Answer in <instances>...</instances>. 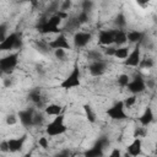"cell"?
<instances>
[{"label":"cell","mask_w":157,"mask_h":157,"mask_svg":"<svg viewBox=\"0 0 157 157\" xmlns=\"http://www.w3.org/2000/svg\"><path fill=\"white\" fill-rule=\"evenodd\" d=\"M63 18L58 13H53L49 17H43L39 20V22L36 25V28L39 33L42 34H50V33H56L60 34L61 29L59 28Z\"/></svg>","instance_id":"6da1fadb"},{"label":"cell","mask_w":157,"mask_h":157,"mask_svg":"<svg viewBox=\"0 0 157 157\" xmlns=\"http://www.w3.org/2000/svg\"><path fill=\"white\" fill-rule=\"evenodd\" d=\"M59 86H60V88L66 90V91L81 86V71H80L77 60L74 63V66H72L71 71L66 75L65 78L61 80V82L59 83Z\"/></svg>","instance_id":"7a4b0ae2"},{"label":"cell","mask_w":157,"mask_h":157,"mask_svg":"<svg viewBox=\"0 0 157 157\" xmlns=\"http://www.w3.org/2000/svg\"><path fill=\"white\" fill-rule=\"evenodd\" d=\"M66 130H67V126L65 124V117H64V114L55 117L45 126V134L48 136H59V135L65 134Z\"/></svg>","instance_id":"3957f363"},{"label":"cell","mask_w":157,"mask_h":157,"mask_svg":"<svg viewBox=\"0 0 157 157\" xmlns=\"http://www.w3.org/2000/svg\"><path fill=\"white\" fill-rule=\"evenodd\" d=\"M109 146V139L107 136H101L93 144L92 147L83 152V157H104V148Z\"/></svg>","instance_id":"277c9868"},{"label":"cell","mask_w":157,"mask_h":157,"mask_svg":"<svg viewBox=\"0 0 157 157\" xmlns=\"http://www.w3.org/2000/svg\"><path fill=\"white\" fill-rule=\"evenodd\" d=\"M22 47V39L21 36L17 32H11L7 34V37L0 42V50L2 52H9L12 49H21Z\"/></svg>","instance_id":"5b68a950"},{"label":"cell","mask_w":157,"mask_h":157,"mask_svg":"<svg viewBox=\"0 0 157 157\" xmlns=\"http://www.w3.org/2000/svg\"><path fill=\"white\" fill-rule=\"evenodd\" d=\"M107 115L112 119V120H126L129 117L128 114L125 113V105H124V102L123 101H118L115 102L113 105H110L107 110H105Z\"/></svg>","instance_id":"8992f818"},{"label":"cell","mask_w":157,"mask_h":157,"mask_svg":"<svg viewBox=\"0 0 157 157\" xmlns=\"http://www.w3.org/2000/svg\"><path fill=\"white\" fill-rule=\"evenodd\" d=\"M18 64V52L11 53L0 59V70L2 74L10 75Z\"/></svg>","instance_id":"52a82bcc"},{"label":"cell","mask_w":157,"mask_h":157,"mask_svg":"<svg viewBox=\"0 0 157 157\" xmlns=\"http://www.w3.org/2000/svg\"><path fill=\"white\" fill-rule=\"evenodd\" d=\"M128 91L131 93V94H139V93H142L147 87H146V81L144 80V77L140 75V74H137V75H135L132 78H131V81L129 82V85H128Z\"/></svg>","instance_id":"ba28073f"},{"label":"cell","mask_w":157,"mask_h":157,"mask_svg":"<svg viewBox=\"0 0 157 157\" xmlns=\"http://www.w3.org/2000/svg\"><path fill=\"white\" fill-rule=\"evenodd\" d=\"M141 63V43L136 44L135 48L130 52L129 56L124 60L125 66H131V67H137L140 66Z\"/></svg>","instance_id":"9c48e42d"},{"label":"cell","mask_w":157,"mask_h":157,"mask_svg":"<svg viewBox=\"0 0 157 157\" xmlns=\"http://www.w3.org/2000/svg\"><path fill=\"white\" fill-rule=\"evenodd\" d=\"M48 45L53 50H58V49L66 50V49H70L71 48V45H70V43H69V40H67V38H66V36L64 33L58 34L54 39H52L50 42H48Z\"/></svg>","instance_id":"30bf717a"},{"label":"cell","mask_w":157,"mask_h":157,"mask_svg":"<svg viewBox=\"0 0 157 157\" xmlns=\"http://www.w3.org/2000/svg\"><path fill=\"white\" fill-rule=\"evenodd\" d=\"M34 110L33 108H27V109H23V110H20L17 117H18V120L21 123L22 126L25 128H31L33 126V118H34Z\"/></svg>","instance_id":"8fae6325"},{"label":"cell","mask_w":157,"mask_h":157,"mask_svg":"<svg viewBox=\"0 0 157 157\" xmlns=\"http://www.w3.org/2000/svg\"><path fill=\"white\" fill-rule=\"evenodd\" d=\"M74 47L75 48H83L92 40V34L88 32L78 31L74 34Z\"/></svg>","instance_id":"7c38bea8"},{"label":"cell","mask_w":157,"mask_h":157,"mask_svg":"<svg viewBox=\"0 0 157 157\" xmlns=\"http://www.w3.org/2000/svg\"><path fill=\"white\" fill-rule=\"evenodd\" d=\"M27 137H28V135H27V134H23V135L18 136V137H11V139H9V140H7L9 151L12 152V153L20 152V151L22 150V147H23V145H25Z\"/></svg>","instance_id":"4fadbf2b"},{"label":"cell","mask_w":157,"mask_h":157,"mask_svg":"<svg viewBox=\"0 0 157 157\" xmlns=\"http://www.w3.org/2000/svg\"><path fill=\"white\" fill-rule=\"evenodd\" d=\"M107 70V61L105 60H97V61H92L90 65H88V71L92 76L94 77H98V76H102Z\"/></svg>","instance_id":"5bb4252c"},{"label":"cell","mask_w":157,"mask_h":157,"mask_svg":"<svg viewBox=\"0 0 157 157\" xmlns=\"http://www.w3.org/2000/svg\"><path fill=\"white\" fill-rule=\"evenodd\" d=\"M114 34H115V29H102L98 33V42L102 45L105 47H110L112 44H114Z\"/></svg>","instance_id":"9a60e30c"},{"label":"cell","mask_w":157,"mask_h":157,"mask_svg":"<svg viewBox=\"0 0 157 157\" xmlns=\"http://www.w3.org/2000/svg\"><path fill=\"white\" fill-rule=\"evenodd\" d=\"M126 153H129L131 157H137L142 153V140L136 137L126 147Z\"/></svg>","instance_id":"2e32d148"},{"label":"cell","mask_w":157,"mask_h":157,"mask_svg":"<svg viewBox=\"0 0 157 157\" xmlns=\"http://www.w3.org/2000/svg\"><path fill=\"white\" fill-rule=\"evenodd\" d=\"M153 119H155L153 110H152V108H151L150 105H147V107L145 108L144 113L140 115V118H139V123H140L141 126L146 128V126H148V125L153 121Z\"/></svg>","instance_id":"e0dca14e"},{"label":"cell","mask_w":157,"mask_h":157,"mask_svg":"<svg viewBox=\"0 0 157 157\" xmlns=\"http://www.w3.org/2000/svg\"><path fill=\"white\" fill-rule=\"evenodd\" d=\"M63 110L64 108L60 105V104H56V103H50L48 104L45 108H44V113L49 117H58V115H61L63 114Z\"/></svg>","instance_id":"ac0fdd59"},{"label":"cell","mask_w":157,"mask_h":157,"mask_svg":"<svg viewBox=\"0 0 157 157\" xmlns=\"http://www.w3.org/2000/svg\"><path fill=\"white\" fill-rule=\"evenodd\" d=\"M126 34H128V42L134 43V44L141 43L145 38V33L141 31H129Z\"/></svg>","instance_id":"d6986e66"},{"label":"cell","mask_w":157,"mask_h":157,"mask_svg":"<svg viewBox=\"0 0 157 157\" xmlns=\"http://www.w3.org/2000/svg\"><path fill=\"white\" fill-rule=\"evenodd\" d=\"M128 42V34L124 29H115V34H114V44L117 45H123Z\"/></svg>","instance_id":"ffe728a7"},{"label":"cell","mask_w":157,"mask_h":157,"mask_svg":"<svg viewBox=\"0 0 157 157\" xmlns=\"http://www.w3.org/2000/svg\"><path fill=\"white\" fill-rule=\"evenodd\" d=\"M28 99L34 103V104H40L42 103V93H40V90L39 88H33L29 93H28Z\"/></svg>","instance_id":"44dd1931"},{"label":"cell","mask_w":157,"mask_h":157,"mask_svg":"<svg viewBox=\"0 0 157 157\" xmlns=\"http://www.w3.org/2000/svg\"><path fill=\"white\" fill-rule=\"evenodd\" d=\"M82 108H83V112H85V115H86V119L88 120V123L94 124L96 123V113H94L93 108L90 104H83Z\"/></svg>","instance_id":"7402d4cb"},{"label":"cell","mask_w":157,"mask_h":157,"mask_svg":"<svg viewBox=\"0 0 157 157\" xmlns=\"http://www.w3.org/2000/svg\"><path fill=\"white\" fill-rule=\"evenodd\" d=\"M129 54H130V52H129V47H120V48H115L114 58L125 60V59L129 56Z\"/></svg>","instance_id":"603a6c76"},{"label":"cell","mask_w":157,"mask_h":157,"mask_svg":"<svg viewBox=\"0 0 157 157\" xmlns=\"http://www.w3.org/2000/svg\"><path fill=\"white\" fill-rule=\"evenodd\" d=\"M114 25L118 27V29H123L125 26H126V18L124 16V13H118L114 18Z\"/></svg>","instance_id":"cb8c5ba5"},{"label":"cell","mask_w":157,"mask_h":157,"mask_svg":"<svg viewBox=\"0 0 157 157\" xmlns=\"http://www.w3.org/2000/svg\"><path fill=\"white\" fill-rule=\"evenodd\" d=\"M130 81H131V78H130V76L126 75V74H121V75H119L118 78H117V82H118V85H119L121 88H126Z\"/></svg>","instance_id":"d4e9b609"},{"label":"cell","mask_w":157,"mask_h":157,"mask_svg":"<svg viewBox=\"0 0 157 157\" xmlns=\"http://www.w3.org/2000/svg\"><path fill=\"white\" fill-rule=\"evenodd\" d=\"M87 58L92 61H97V60H102L103 59V54L96 49H91L87 52Z\"/></svg>","instance_id":"484cf974"},{"label":"cell","mask_w":157,"mask_h":157,"mask_svg":"<svg viewBox=\"0 0 157 157\" xmlns=\"http://www.w3.org/2000/svg\"><path fill=\"white\" fill-rule=\"evenodd\" d=\"M76 18H77V21H78L80 25H83V23L88 22L90 16H88V12H86V11H81V12L76 16Z\"/></svg>","instance_id":"4316f807"},{"label":"cell","mask_w":157,"mask_h":157,"mask_svg":"<svg viewBox=\"0 0 157 157\" xmlns=\"http://www.w3.org/2000/svg\"><path fill=\"white\" fill-rule=\"evenodd\" d=\"M153 65H155V63H153V60H152L151 58H145V59H141L140 67H144V69H151Z\"/></svg>","instance_id":"83f0119b"},{"label":"cell","mask_w":157,"mask_h":157,"mask_svg":"<svg viewBox=\"0 0 157 157\" xmlns=\"http://www.w3.org/2000/svg\"><path fill=\"white\" fill-rule=\"evenodd\" d=\"M136 98H137V96H136V94H131L130 97H128L126 99H124L123 102H124L125 108H131V107L136 103Z\"/></svg>","instance_id":"f1b7e54d"},{"label":"cell","mask_w":157,"mask_h":157,"mask_svg":"<svg viewBox=\"0 0 157 157\" xmlns=\"http://www.w3.org/2000/svg\"><path fill=\"white\" fill-rule=\"evenodd\" d=\"M44 121V117L42 113H34V118H33V126H39L42 125Z\"/></svg>","instance_id":"f546056e"},{"label":"cell","mask_w":157,"mask_h":157,"mask_svg":"<svg viewBox=\"0 0 157 157\" xmlns=\"http://www.w3.org/2000/svg\"><path fill=\"white\" fill-rule=\"evenodd\" d=\"M5 121H6L7 125H15L18 121V117L15 115V114H9L6 117V119H5Z\"/></svg>","instance_id":"4dcf8cb0"},{"label":"cell","mask_w":157,"mask_h":157,"mask_svg":"<svg viewBox=\"0 0 157 157\" xmlns=\"http://www.w3.org/2000/svg\"><path fill=\"white\" fill-rule=\"evenodd\" d=\"M145 128L144 126H140V128H136L135 130H134V139H136V137H139V139H141L142 136H145Z\"/></svg>","instance_id":"1f68e13d"},{"label":"cell","mask_w":157,"mask_h":157,"mask_svg":"<svg viewBox=\"0 0 157 157\" xmlns=\"http://www.w3.org/2000/svg\"><path fill=\"white\" fill-rule=\"evenodd\" d=\"M81 6H82V11L88 12V11L92 10V7H93V2H92V1H88V0H85V1H82Z\"/></svg>","instance_id":"d6a6232c"},{"label":"cell","mask_w":157,"mask_h":157,"mask_svg":"<svg viewBox=\"0 0 157 157\" xmlns=\"http://www.w3.org/2000/svg\"><path fill=\"white\" fill-rule=\"evenodd\" d=\"M6 29H7V23H1V25H0V39H1V40H4V39L7 37ZM1 40H0V42H1Z\"/></svg>","instance_id":"836d02e7"},{"label":"cell","mask_w":157,"mask_h":157,"mask_svg":"<svg viewBox=\"0 0 157 157\" xmlns=\"http://www.w3.org/2000/svg\"><path fill=\"white\" fill-rule=\"evenodd\" d=\"M54 55H55L56 59H59V60H64L65 56H66V50H64V49L54 50Z\"/></svg>","instance_id":"e575fe53"},{"label":"cell","mask_w":157,"mask_h":157,"mask_svg":"<svg viewBox=\"0 0 157 157\" xmlns=\"http://www.w3.org/2000/svg\"><path fill=\"white\" fill-rule=\"evenodd\" d=\"M38 145L43 148V150H47L48 147H49V142H48V139L45 137V136H42V137H39V140H38Z\"/></svg>","instance_id":"d590c367"},{"label":"cell","mask_w":157,"mask_h":157,"mask_svg":"<svg viewBox=\"0 0 157 157\" xmlns=\"http://www.w3.org/2000/svg\"><path fill=\"white\" fill-rule=\"evenodd\" d=\"M71 6V1L70 0H66V1H63L60 4V11H64V12H67V10L70 9Z\"/></svg>","instance_id":"8d00e7d4"},{"label":"cell","mask_w":157,"mask_h":157,"mask_svg":"<svg viewBox=\"0 0 157 157\" xmlns=\"http://www.w3.org/2000/svg\"><path fill=\"white\" fill-rule=\"evenodd\" d=\"M70 155H71L70 150L65 148V150H61V151H59L58 153H55V155H54V157H69Z\"/></svg>","instance_id":"74e56055"},{"label":"cell","mask_w":157,"mask_h":157,"mask_svg":"<svg viewBox=\"0 0 157 157\" xmlns=\"http://www.w3.org/2000/svg\"><path fill=\"white\" fill-rule=\"evenodd\" d=\"M107 157H123V155H121V151L119 148H113Z\"/></svg>","instance_id":"f35d334b"},{"label":"cell","mask_w":157,"mask_h":157,"mask_svg":"<svg viewBox=\"0 0 157 157\" xmlns=\"http://www.w3.org/2000/svg\"><path fill=\"white\" fill-rule=\"evenodd\" d=\"M0 150L2 152H10L9 151V144H7V140H2L0 142Z\"/></svg>","instance_id":"ab89813d"},{"label":"cell","mask_w":157,"mask_h":157,"mask_svg":"<svg viewBox=\"0 0 157 157\" xmlns=\"http://www.w3.org/2000/svg\"><path fill=\"white\" fill-rule=\"evenodd\" d=\"M114 52H115V48L113 47H107L104 48V54L109 55V56H114Z\"/></svg>","instance_id":"60d3db41"},{"label":"cell","mask_w":157,"mask_h":157,"mask_svg":"<svg viewBox=\"0 0 157 157\" xmlns=\"http://www.w3.org/2000/svg\"><path fill=\"white\" fill-rule=\"evenodd\" d=\"M32 156V153L29 152V153H26V155H23V156H21V157H31Z\"/></svg>","instance_id":"b9f144b4"},{"label":"cell","mask_w":157,"mask_h":157,"mask_svg":"<svg viewBox=\"0 0 157 157\" xmlns=\"http://www.w3.org/2000/svg\"><path fill=\"white\" fill-rule=\"evenodd\" d=\"M155 153L157 155V142H156V145H155Z\"/></svg>","instance_id":"7bdbcfd3"},{"label":"cell","mask_w":157,"mask_h":157,"mask_svg":"<svg viewBox=\"0 0 157 157\" xmlns=\"http://www.w3.org/2000/svg\"><path fill=\"white\" fill-rule=\"evenodd\" d=\"M123 157H131V156H130V155H129V153H125V155H124V156H123Z\"/></svg>","instance_id":"ee69618b"},{"label":"cell","mask_w":157,"mask_h":157,"mask_svg":"<svg viewBox=\"0 0 157 157\" xmlns=\"http://www.w3.org/2000/svg\"><path fill=\"white\" fill-rule=\"evenodd\" d=\"M69 157H76V153H71Z\"/></svg>","instance_id":"f6af8a7d"}]
</instances>
